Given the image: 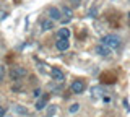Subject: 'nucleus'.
<instances>
[{
  "instance_id": "1",
  "label": "nucleus",
  "mask_w": 130,
  "mask_h": 117,
  "mask_svg": "<svg viewBox=\"0 0 130 117\" xmlns=\"http://www.w3.org/2000/svg\"><path fill=\"white\" fill-rule=\"evenodd\" d=\"M101 42H103L104 46L111 47L112 51L119 49V47L122 46V41H120V38H119V36H116V34H106L104 38L101 39Z\"/></svg>"
},
{
  "instance_id": "2",
  "label": "nucleus",
  "mask_w": 130,
  "mask_h": 117,
  "mask_svg": "<svg viewBox=\"0 0 130 117\" xmlns=\"http://www.w3.org/2000/svg\"><path fill=\"white\" fill-rule=\"evenodd\" d=\"M26 75H28V70H26L24 67H13V68L10 70V78L15 80V81H18V80L24 78Z\"/></svg>"
},
{
  "instance_id": "3",
  "label": "nucleus",
  "mask_w": 130,
  "mask_h": 117,
  "mask_svg": "<svg viewBox=\"0 0 130 117\" xmlns=\"http://www.w3.org/2000/svg\"><path fill=\"white\" fill-rule=\"evenodd\" d=\"M85 88H86V85H85L83 80H75V81L72 83L70 90H72V93H75V94H81V93L85 91Z\"/></svg>"
},
{
  "instance_id": "4",
  "label": "nucleus",
  "mask_w": 130,
  "mask_h": 117,
  "mask_svg": "<svg viewBox=\"0 0 130 117\" xmlns=\"http://www.w3.org/2000/svg\"><path fill=\"white\" fill-rule=\"evenodd\" d=\"M94 52H96L98 55H101V57H109V55L112 54V49H111V47H107V46H104V44L101 42L99 46H96Z\"/></svg>"
},
{
  "instance_id": "5",
  "label": "nucleus",
  "mask_w": 130,
  "mask_h": 117,
  "mask_svg": "<svg viewBox=\"0 0 130 117\" xmlns=\"http://www.w3.org/2000/svg\"><path fill=\"white\" fill-rule=\"evenodd\" d=\"M47 13H49V18L54 20V21H60V20L63 18V16H62V11L57 8V7H51Z\"/></svg>"
},
{
  "instance_id": "6",
  "label": "nucleus",
  "mask_w": 130,
  "mask_h": 117,
  "mask_svg": "<svg viewBox=\"0 0 130 117\" xmlns=\"http://www.w3.org/2000/svg\"><path fill=\"white\" fill-rule=\"evenodd\" d=\"M51 76H52V80H55V81H59V83L65 80V73L60 70V68H57V67H54L51 70Z\"/></svg>"
},
{
  "instance_id": "7",
  "label": "nucleus",
  "mask_w": 130,
  "mask_h": 117,
  "mask_svg": "<svg viewBox=\"0 0 130 117\" xmlns=\"http://www.w3.org/2000/svg\"><path fill=\"white\" fill-rule=\"evenodd\" d=\"M47 101H49V94H44V96H41V98H39L38 101H36V104H34L36 111H42V109L47 106Z\"/></svg>"
},
{
  "instance_id": "8",
  "label": "nucleus",
  "mask_w": 130,
  "mask_h": 117,
  "mask_svg": "<svg viewBox=\"0 0 130 117\" xmlns=\"http://www.w3.org/2000/svg\"><path fill=\"white\" fill-rule=\"evenodd\" d=\"M55 47H57L60 52H65L68 47H70V41H68V39H57Z\"/></svg>"
},
{
  "instance_id": "9",
  "label": "nucleus",
  "mask_w": 130,
  "mask_h": 117,
  "mask_svg": "<svg viewBox=\"0 0 130 117\" xmlns=\"http://www.w3.org/2000/svg\"><path fill=\"white\" fill-rule=\"evenodd\" d=\"M62 15H65V16L60 20L62 23H68L73 18V11H72V8H68V7H63V8H62Z\"/></svg>"
},
{
  "instance_id": "10",
  "label": "nucleus",
  "mask_w": 130,
  "mask_h": 117,
  "mask_svg": "<svg viewBox=\"0 0 130 117\" xmlns=\"http://www.w3.org/2000/svg\"><path fill=\"white\" fill-rule=\"evenodd\" d=\"M104 96V90L101 86H93L91 88V98L93 99H98V98H103Z\"/></svg>"
},
{
  "instance_id": "11",
  "label": "nucleus",
  "mask_w": 130,
  "mask_h": 117,
  "mask_svg": "<svg viewBox=\"0 0 130 117\" xmlns=\"http://www.w3.org/2000/svg\"><path fill=\"white\" fill-rule=\"evenodd\" d=\"M70 38V29L68 28H60L57 31V39H68Z\"/></svg>"
},
{
  "instance_id": "12",
  "label": "nucleus",
  "mask_w": 130,
  "mask_h": 117,
  "mask_svg": "<svg viewBox=\"0 0 130 117\" xmlns=\"http://www.w3.org/2000/svg\"><path fill=\"white\" fill-rule=\"evenodd\" d=\"M54 28V20H44L42 21V29L44 31H49Z\"/></svg>"
},
{
  "instance_id": "13",
  "label": "nucleus",
  "mask_w": 130,
  "mask_h": 117,
  "mask_svg": "<svg viewBox=\"0 0 130 117\" xmlns=\"http://www.w3.org/2000/svg\"><path fill=\"white\" fill-rule=\"evenodd\" d=\"M15 111L18 112V114H24V115L28 114V109H24V107H21V106H15Z\"/></svg>"
},
{
  "instance_id": "14",
  "label": "nucleus",
  "mask_w": 130,
  "mask_h": 117,
  "mask_svg": "<svg viewBox=\"0 0 130 117\" xmlns=\"http://www.w3.org/2000/svg\"><path fill=\"white\" fill-rule=\"evenodd\" d=\"M68 111H70L72 114H75V112H78V111H80V104H76V103H75V104H72Z\"/></svg>"
},
{
  "instance_id": "15",
  "label": "nucleus",
  "mask_w": 130,
  "mask_h": 117,
  "mask_svg": "<svg viewBox=\"0 0 130 117\" xmlns=\"http://www.w3.org/2000/svg\"><path fill=\"white\" fill-rule=\"evenodd\" d=\"M55 111H57V107L55 106H51V107H49V111H47V115H54Z\"/></svg>"
},
{
  "instance_id": "16",
  "label": "nucleus",
  "mask_w": 130,
  "mask_h": 117,
  "mask_svg": "<svg viewBox=\"0 0 130 117\" xmlns=\"http://www.w3.org/2000/svg\"><path fill=\"white\" fill-rule=\"evenodd\" d=\"M3 76H5V67H2V65H0V81L3 80Z\"/></svg>"
},
{
  "instance_id": "17",
  "label": "nucleus",
  "mask_w": 130,
  "mask_h": 117,
  "mask_svg": "<svg viewBox=\"0 0 130 117\" xmlns=\"http://www.w3.org/2000/svg\"><path fill=\"white\" fill-rule=\"evenodd\" d=\"M32 94H34V98H41L42 91H41V90H34V93H32Z\"/></svg>"
},
{
  "instance_id": "18",
  "label": "nucleus",
  "mask_w": 130,
  "mask_h": 117,
  "mask_svg": "<svg viewBox=\"0 0 130 117\" xmlns=\"http://www.w3.org/2000/svg\"><path fill=\"white\" fill-rule=\"evenodd\" d=\"M96 13H98V10H96V8H91V10H89V16L94 18V16H96Z\"/></svg>"
},
{
  "instance_id": "19",
  "label": "nucleus",
  "mask_w": 130,
  "mask_h": 117,
  "mask_svg": "<svg viewBox=\"0 0 130 117\" xmlns=\"http://www.w3.org/2000/svg\"><path fill=\"white\" fill-rule=\"evenodd\" d=\"M7 15H8L7 11H0V21H2V20H5V18H7Z\"/></svg>"
},
{
  "instance_id": "20",
  "label": "nucleus",
  "mask_w": 130,
  "mask_h": 117,
  "mask_svg": "<svg viewBox=\"0 0 130 117\" xmlns=\"http://www.w3.org/2000/svg\"><path fill=\"white\" fill-rule=\"evenodd\" d=\"M70 2L73 3V5H80V3L83 2V0H70Z\"/></svg>"
},
{
  "instance_id": "21",
  "label": "nucleus",
  "mask_w": 130,
  "mask_h": 117,
  "mask_svg": "<svg viewBox=\"0 0 130 117\" xmlns=\"http://www.w3.org/2000/svg\"><path fill=\"white\" fill-rule=\"evenodd\" d=\"M103 101L104 103H111V98H109V96H103Z\"/></svg>"
},
{
  "instance_id": "22",
  "label": "nucleus",
  "mask_w": 130,
  "mask_h": 117,
  "mask_svg": "<svg viewBox=\"0 0 130 117\" xmlns=\"http://www.w3.org/2000/svg\"><path fill=\"white\" fill-rule=\"evenodd\" d=\"M3 114H5V109L0 107V117H3Z\"/></svg>"
},
{
  "instance_id": "23",
  "label": "nucleus",
  "mask_w": 130,
  "mask_h": 117,
  "mask_svg": "<svg viewBox=\"0 0 130 117\" xmlns=\"http://www.w3.org/2000/svg\"><path fill=\"white\" fill-rule=\"evenodd\" d=\"M128 23H130V11H128Z\"/></svg>"
}]
</instances>
